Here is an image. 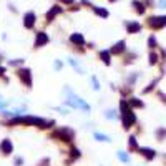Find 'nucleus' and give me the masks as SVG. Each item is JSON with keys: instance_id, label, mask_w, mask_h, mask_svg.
<instances>
[{"instance_id": "nucleus-26", "label": "nucleus", "mask_w": 166, "mask_h": 166, "mask_svg": "<svg viewBox=\"0 0 166 166\" xmlns=\"http://www.w3.org/2000/svg\"><path fill=\"white\" fill-rule=\"evenodd\" d=\"M131 5L135 7V10H136L139 15H143V13H145V3H143V2H138V0H135Z\"/></svg>"}, {"instance_id": "nucleus-39", "label": "nucleus", "mask_w": 166, "mask_h": 166, "mask_svg": "<svg viewBox=\"0 0 166 166\" xmlns=\"http://www.w3.org/2000/svg\"><path fill=\"white\" fill-rule=\"evenodd\" d=\"M159 5L163 7V8H166V0H159Z\"/></svg>"}, {"instance_id": "nucleus-25", "label": "nucleus", "mask_w": 166, "mask_h": 166, "mask_svg": "<svg viewBox=\"0 0 166 166\" xmlns=\"http://www.w3.org/2000/svg\"><path fill=\"white\" fill-rule=\"evenodd\" d=\"M116 156H118V159L121 161V163H125V165H128V163L131 161L130 153H126V151H118V153H116Z\"/></svg>"}, {"instance_id": "nucleus-8", "label": "nucleus", "mask_w": 166, "mask_h": 166, "mask_svg": "<svg viewBox=\"0 0 166 166\" xmlns=\"http://www.w3.org/2000/svg\"><path fill=\"white\" fill-rule=\"evenodd\" d=\"M13 153V143L10 138H3L0 141V154L2 156H10Z\"/></svg>"}, {"instance_id": "nucleus-9", "label": "nucleus", "mask_w": 166, "mask_h": 166, "mask_svg": "<svg viewBox=\"0 0 166 166\" xmlns=\"http://www.w3.org/2000/svg\"><path fill=\"white\" fill-rule=\"evenodd\" d=\"M50 42V37L46 35L45 32H37V35H35V43H33V46L35 48H42V46H45L46 43Z\"/></svg>"}, {"instance_id": "nucleus-32", "label": "nucleus", "mask_w": 166, "mask_h": 166, "mask_svg": "<svg viewBox=\"0 0 166 166\" xmlns=\"http://www.w3.org/2000/svg\"><path fill=\"white\" fill-rule=\"evenodd\" d=\"M25 63V60L23 58H15V60H8V65L10 66H20Z\"/></svg>"}, {"instance_id": "nucleus-3", "label": "nucleus", "mask_w": 166, "mask_h": 166, "mask_svg": "<svg viewBox=\"0 0 166 166\" xmlns=\"http://www.w3.org/2000/svg\"><path fill=\"white\" fill-rule=\"evenodd\" d=\"M65 93H66V100H65L66 106L78 108V110H83V111H90V105H88L81 96H78L77 93H73L72 90H70V86H65Z\"/></svg>"}, {"instance_id": "nucleus-14", "label": "nucleus", "mask_w": 166, "mask_h": 166, "mask_svg": "<svg viewBox=\"0 0 166 166\" xmlns=\"http://www.w3.org/2000/svg\"><path fill=\"white\" fill-rule=\"evenodd\" d=\"M35 13L33 12H27L25 17H23V27L25 28H33V25H35Z\"/></svg>"}, {"instance_id": "nucleus-21", "label": "nucleus", "mask_w": 166, "mask_h": 166, "mask_svg": "<svg viewBox=\"0 0 166 166\" xmlns=\"http://www.w3.org/2000/svg\"><path fill=\"white\" fill-rule=\"evenodd\" d=\"M61 12H63V8H61L60 5H55V7L52 8V10H50V12L46 13V20H48V22H52V20L55 18V17H57L58 13H61Z\"/></svg>"}, {"instance_id": "nucleus-12", "label": "nucleus", "mask_w": 166, "mask_h": 166, "mask_svg": "<svg viewBox=\"0 0 166 166\" xmlns=\"http://www.w3.org/2000/svg\"><path fill=\"white\" fill-rule=\"evenodd\" d=\"M123 52H126V42L125 40H120L116 43H113V46L110 48V53H111V55H121Z\"/></svg>"}, {"instance_id": "nucleus-34", "label": "nucleus", "mask_w": 166, "mask_h": 166, "mask_svg": "<svg viewBox=\"0 0 166 166\" xmlns=\"http://www.w3.org/2000/svg\"><path fill=\"white\" fill-rule=\"evenodd\" d=\"M135 58H136V53H130V55L125 58V61H123V63H125V65H128V63H133V61H135Z\"/></svg>"}, {"instance_id": "nucleus-23", "label": "nucleus", "mask_w": 166, "mask_h": 166, "mask_svg": "<svg viewBox=\"0 0 166 166\" xmlns=\"http://www.w3.org/2000/svg\"><path fill=\"white\" fill-rule=\"evenodd\" d=\"M93 138L96 139V141H105V143H111V138L105 135V133H100V131H95L93 133Z\"/></svg>"}, {"instance_id": "nucleus-17", "label": "nucleus", "mask_w": 166, "mask_h": 166, "mask_svg": "<svg viewBox=\"0 0 166 166\" xmlns=\"http://www.w3.org/2000/svg\"><path fill=\"white\" fill-rule=\"evenodd\" d=\"M68 63L73 66V70H77V73H78V75H83V73H85V66L81 65L78 60H75V58H72V57H70V58H68Z\"/></svg>"}, {"instance_id": "nucleus-29", "label": "nucleus", "mask_w": 166, "mask_h": 166, "mask_svg": "<svg viewBox=\"0 0 166 166\" xmlns=\"http://www.w3.org/2000/svg\"><path fill=\"white\" fill-rule=\"evenodd\" d=\"M156 96H158V100L159 101H161V103H163V105H166V93L163 92V90H159V88H156Z\"/></svg>"}, {"instance_id": "nucleus-15", "label": "nucleus", "mask_w": 166, "mask_h": 166, "mask_svg": "<svg viewBox=\"0 0 166 166\" xmlns=\"http://www.w3.org/2000/svg\"><path fill=\"white\" fill-rule=\"evenodd\" d=\"M126 32L128 33H139L141 32V23L139 22H126Z\"/></svg>"}, {"instance_id": "nucleus-22", "label": "nucleus", "mask_w": 166, "mask_h": 166, "mask_svg": "<svg viewBox=\"0 0 166 166\" xmlns=\"http://www.w3.org/2000/svg\"><path fill=\"white\" fill-rule=\"evenodd\" d=\"M100 58H101V61L105 63V65H111V53H110V50H101L100 52Z\"/></svg>"}, {"instance_id": "nucleus-20", "label": "nucleus", "mask_w": 166, "mask_h": 166, "mask_svg": "<svg viewBox=\"0 0 166 166\" xmlns=\"http://www.w3.org/2000/svg\"><path fill=\"white\" fill-rule=\"evenodd\" d=\"M148 63H150V66L158 65V63H159V53L154 52V50H151L150 55H148Z\"/></svg>"}, {"instance_id": "nucleus-13", "label": "nucleus", "mask_w": 166, "mask_h": 166, "mask_svg": "<svg viewBox=\"0 0 166 166\" xmlns=\"http://www.w3.org/2000/svg\"><path fill=\"white\" fill-rule=\"evenodd\" d=\"M139 145H138V138L136 135H130L128 136V151L130 153H138Z\"/></svg>"}, {"instance_id": "nucleus-10", "label": "nucleus", "mask_w": 166, "mask_h": 166, "mask_svg": "<svg viewBox=\"0 0 166 166\" xmlns=\"http://www.w3.org/2000/svg\"><path fill=\"white\" fill-rule=\"evenodd\" d=\"M163 78V75H159V77H156V78H153L148 85L141 90V95H150V93H153V92H156V86H158V83H159V80Z\"/></svg>"}, {"instance_id": "nucleus-18", "label": "nucleus", "mask_w": 166, "mask_h": 166, "mask_svg": "<svg viewBox=\"0 0 166 166\" xmlns=\"http://www.w3.org/2000/svg\"><path fill=\"white\" fill-rule=\"evenodd\" d=\"M70 42H72L73 45H78V46L85 45V38H83L81 33H72V35H70Z\"/></svg>"}, {"instance_id": "nucleus-28", "label": "nucleus", "mask_w": 166, "mask_h": 166, "mask_svg": "<svg viewBox=\"0 0 166 166\" xmlns=\"http://www.w3.org/2000/svg\"><path fill=\"white\" fill-rule=\"evenodd\" d=\"M80 156H81V153H80L78 148H75L73 146L72 150H70V161H75V159H78Z\"/></svg>"}, {"instance_id": "nucleus-27", "label": "nucleus", "mask_w": 166, "mask_h": 166, "mask_svg": "<svg viewBox=\"0 0 166 166\" xmlns=\"http://www.w3.org/2000/svg\"><path fill=\"white\" fill-rule=\"evenodd\" d=\"M148 48L150 50H156L158 48V40L154 35H150V38H148Z\"/></svg>"}, {"instance_id": "nucleus-4", "label": "nucleus", "mask_w": 166, "mask_h": 166, "mask_svg": "<svg viewBox=\"0 0 166 166\" xmlns=\"http://www.w3.org/2000/svg\"><path fill=\"white\" fill-rule=\"evenodd\" d=\"M50 138H55L58 141H63V143H72L75 139V131L70 126H63V128H58L57 131H53L50 135Z\"/></svg>"}, {"instance_id": "nucleus-31", "label": "nucleus", "mask_w": 166, "mask_h": 166, "mask_svg": "<svg viewBox=\"0 0 166 166\" xmlns=\"http://www.w3.org/2000/svg\"><path fill=\"white\" fill-rule=\"evenodd\" d=\"M95 13H96V15H100V17H103V18H106V17H108V10H106V8L95 7Z\"/></svg>"}, {"instance_id": "nucleus-38", "label": "nucleus", "mask_w": 166, "mask_h": 166, "mask_svg": "<svg viewBox=\"0 0 166 166\" xmlns=\"http://www.w3.org/2000/svg\"><path fill=\"white\" fill-rule=\"evenodd\" d=\"M60 2H63V3H66V5H72L73 0H60Z\"/></svg>"}, {"instance_id": "nucleus-6", "label": "nucleus", "mask_w": 166, "mask_h": 166, "mask_svg": "<svg viewBox=\"0 0 166 166\" xmlns=\"http://www.w3.org/2000/svg\"><path fill=\"white\" fill-rule=\"evenodd\" d=\"M146 25L150 27L151 30H161L166 27V15H159V17H150Z\"/></svg>"}, {"instance_id": "nucleus-33", "label": "nucleus", "mask_w": 166, "mask_h": 166, "mask_svg": "<svg viewBox=\"0 0 166 166\" xmlns=\"http://www.w3.org/2000/svg\"><path fill=\"white\" fill-rule=\"evenodd\" d=\"M23 163H25L23 156H15V159H13V166H23Z\"/></svg>"}, {"instance_id": "nucleus-1", "label": "nucleus", "mask_w": 166, "mask_h": 166, "mask_svg": "<svg viewBox=\"0 0 166 166\" xmlns=\"http://www.w3.org/2000/svg\"><path fill=\"white\" fill-rule=\"evenodd\" d=\"M120 118H121V125H123V130L125 131H130L133 126L136 125V121H138V118H136V113H135V110H133L131 106L128 105V101H126V98H121L120 100Z\"/></svg>"}, {"instance_id": "nucleus-35", "label": "nucleus", "mask_w": 166, "mask_h": 166, "mask_svg": "<svg viewBox=\"0 0 166 166\" xmlns=\"http://www.w3.org/2000/svg\"><path fill=\"white\" fill-rule=\"evenodd\" d=\"M35 166H50V158H43V159H40L38 163Z\"/></svg>"}, {"instance_id": "nucleus-16", "label": "nucleus", "mask_w": 166, "mask_h": 166, "mask_svg": "<svg viewBox=\"0 0 166 166\" xmlns=\"http://www.w3.org/2000/svg\"><path fill=\"white\" fill-rule=\"evenodd\" d=\"M154 138H156V141H159V143L166 141V126H158V128L154 130Z\"/></svg>"}, {"instance_id": "nucleus-24", "label": "nucleus", "mask_w": 166, "mask_h": 166, "mask_svg": "<svg viewBox=\"0 0 166 166\" xmlns=\"http://www.w3.org/2000/svg\"><path fill=\"white\" fill-rule=\"evenodd\" d=\"M138 78H139V73L138 72H135V73H130L128 77H126V85L128 86H131L133 88V85L138 81Z\"/></svg>"}, {"instance_id": "nucleus-19", "label": "nucleus", "mask_w": 166, "mask_h": 166, "mask_svg": "<svg viewBox=\"0 0 166 166\" xmlns=\"http://www.w3.org/2000/svg\"><path fill=\"white\" fill-rule=\"evenodd\" d=\"M103 115H105V118H106V120H110V121H115V120H118V118H120V111H118V110H115V108H110V110H106Z\"/></svg>"}, {"instance_id": "nucleus-7", "label": "nucleus", "mask_w": 166, "mask_h": 166, "mask_svg": "<svg viewBox=\"0 0 166 166\" xmlns=\"http://www.w3.org/2000/svg\"><path fill=\"white\" fill-rule=\"evenodd\" d=\"M138 154L141 156V158H145L146 161H153V159L158 158V153H156V150H153V148H150V146H139Z\"/></svg>"}, {"instance_id": "nucleus-36", "label": "nucleus", "mask_w": 166, "mask_h": 166, "mask_svg": "<svg viewBox=\"0 0 166 166\" xmlns=\"http://www.w3.org/2000/svg\"><path fill=\"white\" fill-rule=\"evenodd\" d=\"M61 66H63V63H61L60 60H57V61H55V70H61Z\"/></svg>"}, {"instance_id": "nucleus-30", "label": "nucleus", "mask_w": 166, "mask_h": 166, "mask_svg": "<svg viewBox=\"0 0 166 166\" xmlns=\"http://www.w3.org/2000/svg\"><path fill=\"white\" fill-rule=\"evenodd\" d=\"M90 81H92V88L95 90V92H98V90H100V81H98V78H96L95 75H92V77H90Z\"/></svg>"}, {"instance_id": "nucleus-37", "label": "nucleus", "mask_w": 166, "mask_h": 166, "mask_svg": "<svg viewBox=\"0 0 166 166\" xmlns=\"http://www.w3.org/2000/svg\"><path fill=\"white\" fill-rule=\"evenodd\" d=\"M5 72H7V68L0 65V78H3V77H5Z\"/></svg>"}, {"instance_id": "nucleus-2", "label": "nucleus", "mask_w": 166, "mask_h": 166, "mask_svg": "<svg viewBox=\"0 0 166 166\" xmlns=\"http://www.w3.org/2000/svg\"><path fill=\"white\" fill-rule=\"evenodd\" d=\"M13 125H23V126H35L40 130L46 128V120L40 118V116H33V115H25V116H13L12 120L7 121V126Z\"/></svg>"}, {"instance_id": "nucleus-5", "label": "nucleus", "mask_w": 166, "mask_h": 166, "mask_svg": "<svg viewBox=\"0 0 166 166\" xmlns=\"http://www.w3.org/2000/svg\"><path fill=\"white\" fill-rule=\"evenodd\" d=\"M17 77H18V80L22 81L23 86H27L28 90L32 88L33 80H32V70H30V68H18V70H17Z\"/></svg>"}, {"instance_id": "nucleus-11", "label": "nucleus", "mask_w": 166, "mask_h": 166, "mask_svg": "<svg viewBox=\"0 0 166 166\" xmlns=\"http://www.w3.org/2000/svg\"><path fill=\"white\" fill-rule=\"evenodd\" d=\"M126 101H128V105L131 106L133 110H143V108L146 106L145 101H143V100H139L138 96H128Z\"/></svg>"}]
</instances>
